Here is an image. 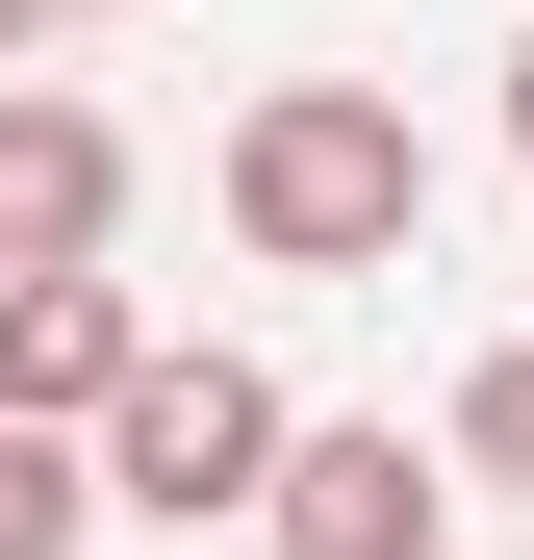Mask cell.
<instances>
[{"label": "cell", "mask_w": 534, "mask_h": 560, "mask_svg": "<svg viewBox=\"0 0 534 560\" xmlns=\"http://www.w3.org/2000/svg\"><path fill=\"white\" fill-rule=\"evenodd\" d=\"M26 26H51V0H0V51H26Z\"/></svg>", "instance_id": "obj_9"}, {"label": "cell", "mask_w": 534, "mask_h": 560, "mask_svg": "<svg viewBox=\"0 0 534 560\" xmlns=\"http://www.w3.org/2000/svg\"><path fill=\"white\" fill-rule=\"evenodd\" d=\"M103 485H76V433H0V560H76Z\"/></svg>", "instance_id": "obj_6"}, {"label": "cell", "mask_w": 534, "mask_h": 560, "mask_svg": "<svg viewBox=\"0 0 534 560\" xmlns=\"http://www.w3.org/2000/svg\"><path fill=\"white\" fill-rule=\"evenodd\" d=\"M128 357H153V306H128L103 255H76V280H0V433H103Z\"/></svg>", "instance_id": "obj_5"}, {"label": "cell", "mask_w": 534, "mask_h": 560, "mask_svg": "<svg viewBox=\"0 0 534 560\" xmlns=\"http://www.w3.org/2000/svg\"><path fill=\"white\" fill-rule=\"evenodd\" d=\"M103 230H128V128L51 103V77H0V280H76Z\"/></svg>", "instance_id": "obj_4"}, {"label": "cell", "mask_w": 534, "mask_h": 560, "mask_svg": "<svg viewBox=\"0 0 534 560\" xmlns=\"http://www.w3.org/2000/svg\"><path fill=\"white\" fill-rule=\"evenodd\" d=\"M432 458H459V485H534V331H509L484 383H459V433H432Z\"/></svg>", "instance_id": "obj_7"}, {"label": "cell", "mask_w": 534, "mask_h": 560, "mask_svg": "<svg viewBox=\"0 0 534 560\" xmlns=\"http://www.w3.org/2000/svg\"><path fill=\"white\" fill-rule=\"evenodd\" d=\"M281 383H254V357H128V408H103V510H153V535H204V510H254V485H281Z\"/></svg>", "instance_id": "obj_2"}, {"label": "cell", "mask_w": 534, "mask_h": 560, "mask_svg": "<svg viewBox=\"0 0 534 560\" xmlns=\"http://www.w3.org/2000/svg\"><path fill=\"white\" fill-rule=\"evenodd\" d=\"M229 230L281 280H382L432 230V128L382 103V77H281V103H229Z\"/></svg>", "instance_id": "obj_1"}, {"label": "cell", "mask_w": 534, "mask_h": 560, "mask_svg": "<svg viewBox=\"0 0 534 560\" xmlns=\"http://www.w3.org/2000/svg\"><path fill=\"white\" fill-rule=\"evenodd\" d=\"M254 535H281V560H459V458H432V433H281Z\"/></svg>", "instance_id": "obj_3"}, {"label": "cell", "mask_w": 534, "mask_h": 560, "mask_svg": "<svg viewBox=\"0 0 534 560\" xmlns=\"http://www.w3.org/2000/svg\"><path fill=\"white\" fill-rule=\"evenodd\" d=\"M509 153H534V51H509Z\"/></svg>", "instance_id": "obj_8"}]
</instances>
